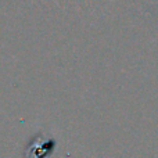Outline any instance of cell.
Returning a JSON list of instances; mask_svg holds the SVG:
<instances>
[{"instance_id":"6da1fadb","label":"cell","mask_w":158,"mask_h":158,"mask_svg":"<svg viewBox=\"0 0 158 158\" xmlns=\"http://www.w3.org/2000/svg\"><path fill=\"white\" fill-rule=\"evenodd\" d=\"M32 144H28L25 158H49L56 148V140L52 137L36 136L32 139Z\"/></svg>"}]
</instances>
